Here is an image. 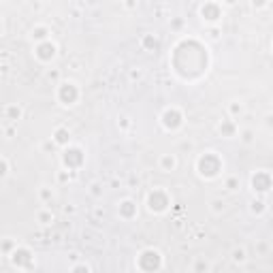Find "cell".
<instances>
[{"label": "cell", "instance_id": "6da1fadb", "mask_svg": "<svg viewBox=\"0 0 273 273\" xmlns=\"http://www.w3.org/2000/svg\"><path fill=\"white\" fill-rule=\"evenodd\" d=\"M41 56H43V58H49V56H53V47H49V45H45V47L41 49Z\"/></svg>", "mask_w": 273, "mask_h": 273}, {"label": "cell", "instance_id": "7a4b0ae2", "mask_svg": "<svg viewBox=\"0 0 273 273\" xmlns=\"http://www.w3.org/2000/svg\"><path fill=\"white\" fill-rule=\"evenodd\" d=\"M58 141H66V132L60 130V132H58Z\"/></svg>", "mask_w": 273, "mask_h": 273}, {"label": "cell", "instance_id": "3957f363", "mask_svg": "<svg viewBox=\"0 0 273 273\" xmlns=\"http://www.w3.org/2000/svg\"><path fill=\"white\" fill-rule=\"evenodd\" d=\"M2 173H4V165L0 162V175H2Z\"/></svg>", "mask_w": 273, "mask_h": 273}]
</instances>
